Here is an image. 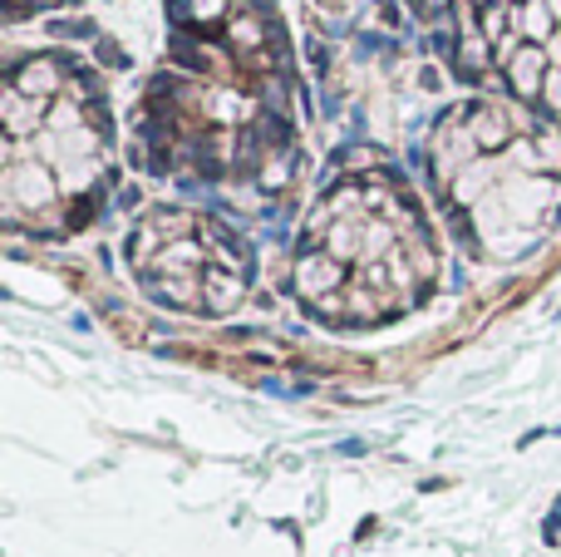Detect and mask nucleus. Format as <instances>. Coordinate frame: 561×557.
<instances>
[{
	"instance_id": "obj_1",
	"label": "nucleus",
	"mask_w": 561,
	"mask_h": 557,
	"mask_svg": "<svg viewBox=\"0 0 561 557\" xmlns=\"http://www.w3.org/2000/svg\"><path fill=\"white\" fill-rule=\"evenodd\" d=\"M128 266L138 272L144 292L173 311L227 316L247 296L252 252L247 242L207 213L153 207L128 237Z\"/></svg>"
},
{
	"instance_id": "obj_2",
	"label": "nucleus",
	"mask_w": 561,
	"mask_h": 557,
	"mask_svg": "<svg viewBox=\"0 0 561 557\" xmlns=\"http://www.w3.org/2000/svg\"><path fill=\"white\" fill-rule=\"evenodd\" d=\"M497 59L507 65V79H513L517 94H542L547 75H552V65H547V49H542V45H517V39H507V45L497 49Z\"/></svg>"
},
{
	"instance_id": "obj_3",
	"label": "nucleus",
	"mask_w": 561,
	"mask_h": 557,
	"mask_svg": "<svg viewBox=\"0 0 561 557\" xmlns=\"http://www.w3.org/2000/svg\"><path fill=\"white\" fill-rule=\"evenodd\" d=\"M99 65H104V69H128L134 59H128L124 45H114V39H99Z\"/></svg>"
},
{
	"instance_id": "obj_4",
	"label": "nucleus",
	"mask_w": 561,
	"mask_h": 557,
	"mask_svg": "<svg viewBox=\"0 0 561 557\" xmlns=\"http://www.w3.org/2000/svg\"><path fill=\"white\" fill-rule=\"evenodd\" d=\"M424 49H428V55H444V59H454V55H458V39L448 35V30H428Z\"/></svg>"
},
{
	"instance_id": "obj_5",
	"label": "nucleus",
	"mask_w": 561,
	"mask_h": 557,
	"mask_svg": "<svg viewBox=\"0 0 561 557\" xmlns=\"http://www.w3.org/2000/svg\"><path fill=\"white\" fill-rule=\"evenodd\" d=\"M306 65L316 69V75H325V69H330V45H325V39H316V35L306 39Z\"/></svg>"
},
{
	"instance_id": "obj_6",
	"label": "nucleus",
	"mask_w": 561,
	"mask_h": 557,
	"mask_svg": "<svg viewBox=\"0 0 561 557\" xmlns=\"http://www.w3.org/2000/svg\"><path fill=\"white\" fill-rule=\"evenodd\" d=\"M49 35H75V39L84 35L89 39L94 35V20H49Z\"/></svg>"
},
{
	"instance_id": "obj_7",
	"label": "nucleus",
	"mask_w": 561,
	"mask_h": 557,
	"mask_svg": "<svg viewBox=\"0 0 561 557\" xmlns=\"http://www.w3.org/2000/svg\"><path fill=\"white\" fill-rule=\"evenodd\" d=\"M542 99H547V109H552V114H561V69H552V75H547Z\"/></svg>"
},
{
	"instance_id": "obj_8",
	"label": "nucleus",
	"mask_w": 561,
	"mask_h": 557,
	"mask_svg": "<svg viewBox=\"0 0 561 557\" xmlns=\"http://www.w3.org/2000/svg\"><path fill=\"white\" fill-rule=\"evenodd\" d=\"M379 15H385V25H399V5H394V0H385V5H379Z\"/></svg>"
},
{
	"instance_id": "obj_9",
	"label": "nucleus",
	"mask_w": 561,
	"mask_h": 557,
	"mask_svg": "<svg viewBox=\"0 0 561 557\" xmlns=\"http://www.w3.org/2000/svg\"><path fill=\"white\" fill-rule=\"evenodd\" d=\"M419 84L434 89V94H438V84H444V79H438V69H424V75H419Z\"/></svg>"
},
{
	"instance_id": "obj_10",
	"label": "nucleus",
	"mask_w": 561,
	"mask_h": 557,
	"mask_svg": "<svg viewBox=\"0 0 561 557\" xmlns=\"http://www.w3.org/2000/svg\"><path fill=\"white\" fill-rule=\"evenodd\" d=\"M468 5H478V10H488V5H493V0H468Z\"/></svg>"
},
{
	"instance_id": "obj_11",
	"label": "nucleus",
	"mask_w": 561,
	"mask_h": 557,
	"mask_svg": "<svg viewBox=\"0 0 561 557\" xmlns=\"http://www.w3.org/2000/svg\"><path fill=\"white\" fill-rule=\"evenodd\" d=\"M523 5H527V0H523Z\"/></svg>"
}]
</instances>
